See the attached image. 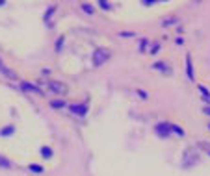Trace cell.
I'll use <instances>...</instances> for the list:
<instances>
[{
	"label": "cell",
	"mask_w": 210,
	"mask_h": 176,
	"mask_svg": "<svg viewBox=\"0 0 210 176\" xmlns=\"http://www.w3.org/2000/svg\"><path fill=\"white\" fill-rule=\"evenodd\" d=\"M82 8L86 9V13H93V8H91V6H88V4H84V6H82Z\"/></svg>",
	"instance_id": "7"
},
{
	"label": "cell",
	"mask_w": 210,
	"mask_h": 176,
	"mask_svg": "<svg viewBox=\"0 0 210 176\" xmlns=\"http://www.w3.org/2000/svg\"><path fill=\"white\" fill-rule=\"evenodd\" d=\"M0 70H2V72L6 74V76H9V78H13V74H11V72H9V70L6 69V65H4L2 61H0Z\"/></svg>",
	"instance_id": "5"
},
{
	"label": "cell",
	"mask_w": 210,
	"mask_h": 176,
	"mask_svg": "<svg viewBox=\"0 0 210 176\" xmlns=\"http://www.w3.org/2000/svg\"><path fill=\"white\" fill-rule=\"evenodd\" d=\"M173 132H175V134H178V135H184V132H182V130L178 128V126H173Z\"/></svg>",
	"instance_id": "8"
},
{
	"label": "cell",
	"mask_w": 210,
	"mask_h": 176,
	"mask_svg": "<svg viewBox=\"0 0 210 176\" xmlns=\"http://www.w3.org/2000/svg\"><path fill=\"white\" fill-rule=\"evenodd\" d=\"M73 113L84 115V113H86V106H73Z\"/></svg>",
	"instance_id": "4"
},
{
	"label": "cell",
	"mask_w": 210,
	"mask_h": 176,
	"mask_svg": "<svg viewBox=\"0 0 210 176\" xmlns=\"http://www.w3.org/2000/svg\"><path fill=\"white\" fill-rule=\"evenodd\" d=\"M186 72H188V78L190 80H193V70H192V59H190V56H186Z\"/></svg>",
	"instance_id": "3"
},
{
	"label": "cell",
	"mask_w": 210,
	"mask_h": 176,
	"mask_svg": "<svg viewBox=\"0 0 210 176\" xmlns=\"http://www.w3.org/2000/svg\"><path fill=\"white\" fill-rule=\"evenodd\" d=\"M30 169H32V170H35V173H41V167H35V165H32Z\"/></svg>",
	"instance_id": "11"
},
{
	"label": "cell",
	"mask_w": 210,
	"mask_h": 176,
	"mask_svg": "<svg viewBox=\"0 0 210 176\" xmlns=\"http://www.w3.org/2000/svg\"><path fill=\"white\" fill-rule=\"evenodd\" d=\"M110 58V50H104V48H100V50H97L95 52V56H93V65H99L102 63V61H106V59Z\"/></svg>",
	"instance_id": "1"
},
{
	"label": "cell",
	"mask_w": 210,
	"mask_h": 176,
	"mask_svg": "<svg viewBox=\"0 0 210 176\" xmlns=\"http://www.w3.org/2000/svg\"><path fill=\"white\" fill-rule=\"evenodd\" d=\"M155 69H164V70H166L167 65H166V63H155Z\"/></svg>",
	"instance_id": "6"
},
{
	"label": "cell",
	"mask_w": 210,
	"mask_h": 176,
	"mask_svg": "<svg viewBox=\"0 0 210 176\" xmlns=\"http://www.w3.org/2000/svg\"><path fill=\"white\" fill-rule=\"evenodd\" d=\"M177 22H178L177 17H166V19H162V26H171V24H177Z\"/></svg>",
	"instance_id": "2"
},
{
	"label": "cell",
	"mask_w": 210,
	"mask_h": 176,
	"mask_svg": "<svg viewBox=\"0 0 210 176\" xmlns=\"http://www.w3.org/2000/svg\"><path fill=\"white\" fill-rule=\"evenodd\" d=\"M41 152H43V156H50V154H52V152H50V148H43Z\"/></svg>",
	"instance_id": "9"
},
{
	"label": "cell",
	"mask_w": 210,
	"mask_h": 176,
	"mask_svg": "<svg viewBox=\"0 0 210 176\" xmlns=\"http://www.w3.org/2000/svg\"><path fill=\"white\" fill-rule=\"evenodd\" d=\"M100 6H102V8H106V9H110V8H112L108 2H100Z\"/></svg>",
	"instance_id": "10"
}]
</instances>
